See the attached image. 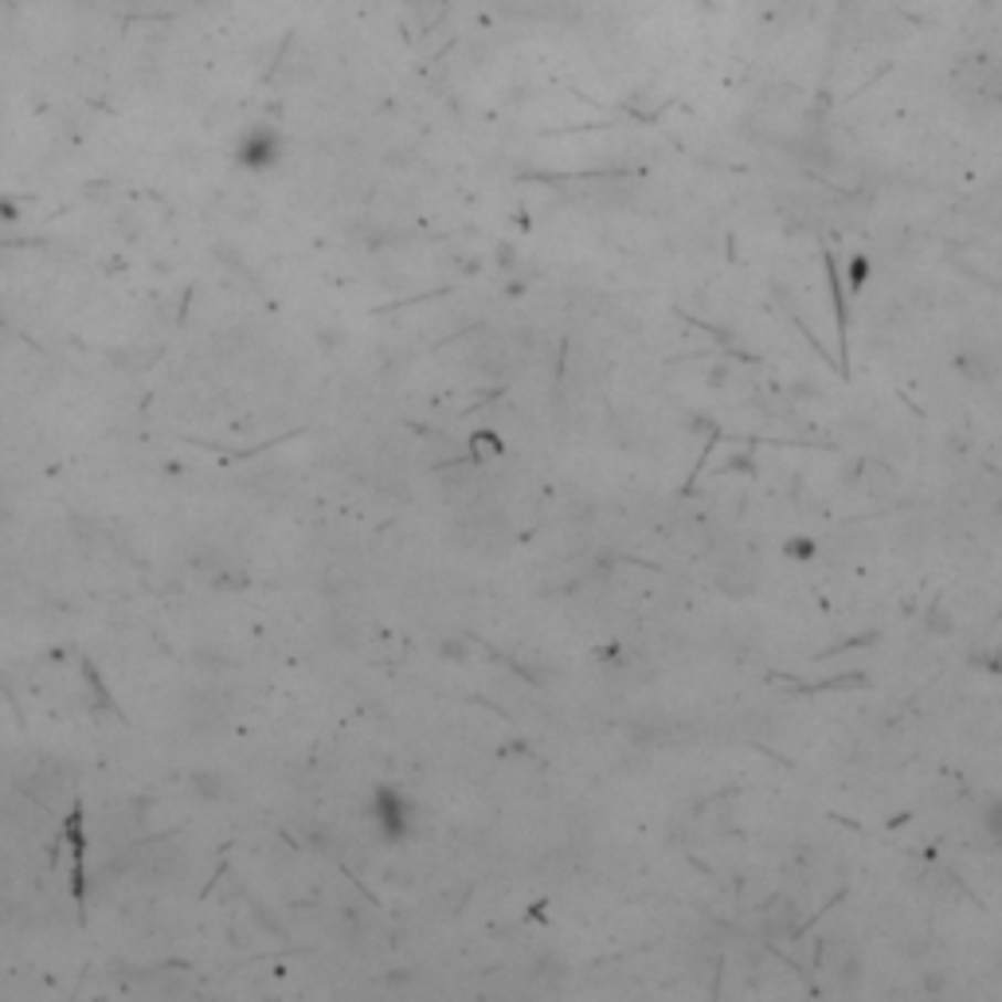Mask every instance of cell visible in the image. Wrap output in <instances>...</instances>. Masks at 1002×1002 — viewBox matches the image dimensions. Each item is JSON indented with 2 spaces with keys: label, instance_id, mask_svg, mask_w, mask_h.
<instances>
[{
  "label": "cell",
  "instance_id": "cell-1",
  "mask_svg": "<svg viewBox=\"0 0 1002 1002\" xmlns=\"http://www.w3.org/2000/svg\"><path fill=\"white\" fill-rule=\"evenodd\" d=\"M240 157L247 165H271L278 157V138L271 134V129H251L247 138H243Z\"/></svg>",
  "mask_w": 1002,
  "mask_h": 1002
},
{
  "label": "cell",
  "instance_id": "cell-2",
  "mask_svg": "<svg viewBox=\"0 0 1002 1002\" xmlns=\"http://www.w3.org/2000/svg\"><path fill=\"white\" fill-rule=\"evenodd\" d=\"M983 831L991 834L994 842H1002V799H994V803L983 811Z\"/></svg>",
  "mask_w": 1002,
  "mask_h": 1002
},
{
  "label": "cell",
  "instance_id": "cell-3",
  "mask_svg": "<svg viewBox=\"0 0 1002 1002\" xmlns=\"http://www.w3.org/2000/svg\"><path fill=\"white\" fill-rule=\"evenodd\" d=\"M408 4H420V0H408Z\"/></svg>",
  "mask_w": 1002,
  "mask_h": 1002
}]
</instances>
